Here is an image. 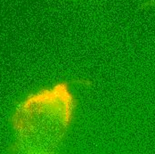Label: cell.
Wrapping results in <instances>:
<instances>
[{"label": "cell", "mask_w": 155, "mask_h": 154, "mask_svg": "<svg viewBox=\"0 0 155 154\" xmlns=\"http://www.w3.org/2000/svg\"><path fill=\"white\" fill-rule=\"evenodd\" d=\"M75 107L76 100L67 83L28 97L13 118L16 150L30 153L56 152L70 128Z\"/></svg>", "instance_id": "6da1fadb"}, {"label": "cell", "mask_w": 155, "mask_h": 154, "mask_svg": "<svg viewBox=\"0 0 155 154\" xmlns=\"http://www.w3.org/2000/svg\"><path fill=\"white\" fill-rule=\"evenodd\" d=\"M147 5H151V6H155V0H150L147 2Z\"/></svg>", "instance_id": "7a4b0ae2"}]
</instances>
